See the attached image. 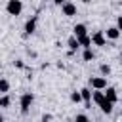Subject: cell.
I'll return each instance as SVG.
<instances>
[{
    "label": "cell",
    "instance_id": "8",
    "mask_svg": "<svg viewBox=\"0 0 122 122\" xmlns=\"http://www.w3.org/2000/svg\"><path fill=\"white\" fill-rule=\"evenodd\" d=\"M88 32H86V25H82V23H78V25H74V38H80V36H86Z\"/></svg>",
    "mask_w": 122,
    "mask_h": 122
},
{
    "label": "cell",
    "instance_id": "2",
    "mask_svg": "<svg viewBox=\"0 0 122 122\" xmlns=\"http://www.w3.org/2000/svg\"><path fill=\"white\" fill-rule=\"evenodd\" d=\"M32 101H34L32 93H23V95H21V112H23V114L29 112V107H30Z\"/></svg>",
    "mask_w": 122,
    "mask_h": 122
},
{
    "label": "cell",
    "instance_id": "6",
    "mask_svg": "<svg viewBox=\"0 0 122 122\" xmlns=\"http://www.w3.org/2000/svg\"><path fill=\"white\" fill-rule=\"evenodd\" d=\"M36 19H38V17L34 15L32 19H29V21L25 23V32H27V34H32V32H34V29H36Z\"/></svg>",
    "mask_w": 122,
    "mask_h": 122
},
{
    "label": "cell",
    "instance_id": "14",
    "mask_svg": "<svg viewBox=\"0 0 122 122\" xmlns=\"http://www.w3.org/2000/svg\"><path fill=\"white\" fill-rule=\"evenodd\" d=\"M8 90H10V82L2 78V80H0V93H6Z\"/></svg>",
    "mask_w": 122,
    "mask_h": 122
},
{
    "label": "cell",
    "instance_id": "23",
    "mask_svg": "<svg viewBox=\"0 0 122 122\" xmlns=\"http://www.w3.org/2000/svg\"><path fill=\"white\" fill-rule=\"evenodd\" d=\"M0 122H4V116H2V114H0Z\"/></svg>",
    "mask_w": 122,
    "mask_h": 122
},
{
    "label": "cell",
    "instance_id": "5",
    "mask_svg": "<svg viewBox=\"0 0 122 122\" xmlns=\"http://www.w3.org/2000/svg\"><path fill=\"white\" fill-rule=\"evenodd\" d=\"M90 40H92V44H95V46H105V44H107V40H105V36H103L101 30L93 32V36H90Z\"/></svg>",
    "mask_w": 122,
    "mask_h": 122
},
{
    "label": "cell",
    "instance_id": "20",
    "mask_svg": "<svg viewBox=\"0 0 122 122\" xmlns=\"http://www.w3.org/2000/svg\"><path fill=\"white\" fill-rule=\"evenodd\" d=\"M10 103H11V101H10V97H8V95H4V97H2V107H8Z\"/></svg>",
    "mask_w": 122,
    "mask_h": 122
},
{
    "label": "cell",
    "instance_id": "18",
    "mask_svg": "<svg viewBox=\"0 0 122 122\" xmlns=\"http://www.w3.org/2000/svg\"><path fill=\"white\" fill-rule=\"evenodd\" d=\"M71 99H72L74 103H78V101H82V97H80V93H78V92H72V93H71Z\"/></svg>",
    "mask_w": 122,
    "mask_h": 122
},
{
    "label": "cell",
    "instance_id": "11",
    "mask_svg": "<svg viewBox=\"0 0 122 122\" xmlns=\"http://www.w3.org/2000/svg\"><path fill=\"white\" fill-rule=\"evenodd\" d=\"M78 93H80V97H82V99H84L86 103H90V101H92V92H90L88 88H82V90H80Z\"/></svg>",
    "mask_w": 122,
    "mask_h": 122
},
{
    "label": "cell",
    "instance_id": "9",
    "mask_svg": "<svg viewBox=\"0 0 122 122\" xmlns=\"http://www.w3.org/2000/svg\"><path fill=\"white\" fill-rule=\"evenodd\" d=\"M99 107H101V111H103L105 114H111V112H112V103L107 101V99H103V101L99 103Z\"/></svg>",
    "mask_w": 122,
    "mask_h": 122
},
{
    "label": "cell",
    "instance_id": "17",
    "mask_svg": "<svg viewBox=\"0 0 122 122\" xmlns=\"http://www.w3.org/2000/svg\"><path fill=\"white\" fill-rule=\"evenodd\" d=\"M74 122H90V118H88L86 114H76V118H74Z\"/></svg>",
    "mask_w": 122,
    "mask_h": 122
},
{
    "label": "cell",
    "instance_id": "3",
    "mask_svg": "<svg viewBox=\"0 0 122 122\" xmlns=\"http://www.w3.org/2000/svg\"><path fill=\"white\" fill-rule=\"evenodd\" d=\"M90 84H92L95 90H105V88H107V78H105V76H95V78L90 80Z\"/></svg>",
    "mask_w": 122,
    "mask_h": 122
},
{
    "label": "cell",
    "instance_id": "13",
    "mask_svg": "<svg viewBox=\"0 0 122 122\" xmlns=\"http://www.w3.org/2000/svg\"><path fill=\"white\" fill-rule=\"evenodd\" d=\"M103 99H105V95H103V92H101V90H97V92L93 93V101H95V103L99 105V103H101Z\"/></svg>",
    "mask_w": 122,
    "mask_h": 122
},
{
    "label": "cell",
    "instance_id": "16",
    "mask_svg": "<svg viewBox=\"0 0 122 122\" xmlns=\"http://www.w3.org/2000/svg\"><path fill=\"white\" fill-rule=\"evenodd\" d=\"M93 59V51L88 48V50H84V61H92Z\"/></svg>",
    "mask_w": 122,
    "mask_h": 122
},
{
    "label": "cell",
    "instance_id": "7",
    "mask_svg": "<svg viewBox=\"0 0 122 122\" xmlns=\"http://www.w3.org/2000/svg\"><path fill=\"white\" fill-rule=\"evenodd\" d=\"M103 95H105V99H107V101H111L112 105H114V103H116V99H118V97H116V90H114V88H107V92H105Z\"/></svg>",
    "mask_w": 122,
    "mask_h": 122
},
{
    "label": "cell",
    "instance_id": "24",
    "mask_svg": "<svg viewBox=\"0 0 122 122\" xmlns=\"http://www.w3.org/2000/svg\"><path fill=\"white\" fill-rule=\"evenodd\" d=\"M0 107H2V97H0Z\"/></svg>",
    "mask_w": 122,
    "mask_h": 122
},
{
    "label": "cell",
    "instance_id": "21",
    "mask_svg": "<svg viewBox=\"0 0 122 122\" xmlns=\"http://www.w3.org/2000/svg\"><path fill=\"white\" fill-rule=\"evenodd\" d=\"M50 120H51L50 114H44V116H42V122H50Z\"/></svg>",
    "mask_w": 122,
    "mask_h": 122
},
{
    "label": "cell",
    "instance_id": "1",
    "mask_svg": "<svg viewBox=\"0 0 122 122\" xmlns=\"http://www.w3.org/2000/svg\"><path fill=\"white\" fill-rule=\"evenodd\" d=\"M21 10H23L21 0H8V4H6V11H8L10 15H19Z\"/></svg>",
    "mask_w": 122,
    "mask_h": 122
},
{
    "label": "cell",
    "instance_id": "15",
    "mask_svg": "<svg viewBox=\"0 0 122 122\" xmlns=\"http://www.w3.org/2000/svg\"><path fill=\"white\" fill-rule=\"evenodd\" d=\"M69 48H71V53H72V51L78 48V40H76L74 36H72V38H69Z\"/></svg>",
    "mask_w": 122,
    "mask_h": 122
},
{
    "label": "cell",
    "instance_id": "10",
    "mask_svg": "<svg viewBox=\"0 0 122 122\" xmlns=\"http://www.w3.org/2000/svg\"><path fill=\"white\" fill-rule=\"evenodd\" d=\"M76 40H78V46H82V48H86V50L92 46V40H90L88 34H86V36H80V38H76Z\"/></svg>",
    "mask_w": 122,
    "mask_h": 122
},
{
    "label": "cell",
    "instance_id": "22",
    "mask_svg": "<svg viewBox=\"0 0 122 122\" xmlns=\"http://www.w3.org/2000/svg\"><path fill=\"white\" fill-rule=\"evenodd\" d=\"M53 2H55V4H59V6H61V4H65V0H53Z\"/></svg>",
    "mask_w": 122,
    "mask_h": 122
},
{
    "label": "cell",
    "instance_id": "12",
    "mask_svg": "<svg viewBox=\"0 0 122 122\" xmlns=\"http://www.w3.org/2000/svg\"><path fill=\"white\" fill-rule=\"evenodd\" d=\"M107 36L112 38V40H116V38L120 36V30H118L116 27H111V29H107Z\"/></svg>",
    "mask_w": 122,
    "mask_h": 122
},
{
    "label": "cell",
    "instance_id": "19",
    "mask_svg": "<svg viewBox=\"0 0 122 122\" xmlns=\"http://www.w3.org/2000/svg\"><path fill=\"white\" fill-rule=\"evenodd\" d=\"M101 72H103V74H109V72H111V67H109V65H101Z\"/></svg>",
    "mask_w": 122,
    "mask_h": 122
},
{
    "label": "cell",
    "instance_id": "4",
    "mask_svg": "<svg viewBox=\"0 0 122 122\" xmlns=\"http://www.w3.org/2000/svg\"><path fill=\"white\" fill-rule=\"evenodd\" d=\"M61 8H63V13H65L67 17L76 15V6H74L72 2H65V4H61Z\"/></svg>",
    "mask_w": 122,
    "mask_h": 122
}]
</instances>
